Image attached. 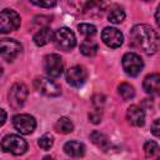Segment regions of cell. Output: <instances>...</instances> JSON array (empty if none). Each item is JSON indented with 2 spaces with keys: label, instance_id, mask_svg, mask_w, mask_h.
Wrapping results in <instances>:
<instances>
[{
  "label": "cell",
  "instance_id": "obj_1",
  "mask_svg": "<svg viewBox=\"0 0 160 160\" xmlns=\"http://www.w3.org/2000/svg\"><path fill=\"white\" fill-rule=\"evenodd\" d=\"M131 42L136 49H140L148 55H152L158 51L159 48V36L158 32L145 24L135 25L130 31Z\"/></svg>",
  "mask_w": 160,
  "mask_h": 160
},
{
  "label": "cell",
  "instance_id": "obj_2",
  "mask_svg": "<svg viewBox=\"0 0 160 160\" xmlns=\"http://www.w3.org/2000/svg\"><path fill=\"white\" fill-rule=\"evenodd\" d=\"M1 149L12 155H22L28 150V142L19 135H6L1 140Z\"/></svg>",
  "mask_w": 160,
  "mask_h": 160
},
{
  "label": "cell",
  "instance_id": "obj_3",
  "mask_svg": "<svg viewBox=\"0 0 160 160\" xmlns=\"http://www.w3.org/2000/svg\"><path fill=\"white\" fill-rule=\"evenodd\" d=\"M52 41L58 49L64 50V51H69L76 45L75 34L68 28L58 29L52 35Z\"/></svg>",
  "mask_w": 160,
  "mask_h": 160
},
{
  "label": "cell",
  "instance_id": "obj_4",
  "mask_svg": "<svg viewBox=\"0 0 160 160\" xmlns=\"http://www.w3.org/2000/svg\"><path fill=\"white\" fill-rule=\"evenodd\" d=\"M20 26V15L11 10L5 9L0 12V32H11L18 30Z\"/></svg>",
  "mask_w": 160,
  "mask_h": 160
},
{
  "label": "cell",
  "instance_id": "obj_5",
  "mask_svg": "<svg viewBox=\"0 0 160 160\" xmlns=\"http://www.w3.org/2000/svg\"><path fill=\"white\" fill-rule=\"evenodd\" d=\"M28 98V88L22 82H16L10 88L9 91V104L12 109L18 110L22 108Z\"/></svg>",
  "mask_w": 160,
  "mask_h": 160
},
{
  "label": "cell",
  "instance_id": "obj_6",
  "mask_svg": "<svg viewBox=\"0 0 160 160\" xmlns=\"http://www.w3.org/2000/svg\"><path fill=\"white\" fill-rule=\"evenodd\" d=\"M121 64H122L125 72L130 76H138L144 68L142 59L135 52H126L122 56Z\"/></svg>",
  "mask_w": 160,
  "mask_h": 160
},
{
  "label": "cell",
  "instance_id": "obj_7",
  "mask_svg": "<svg viewBox=\"0 0 160 160\" xmlns=\"http://www.w3.org/2000/svg\"><path fill=\"white\" fill-rule=\"evenodd\" d=\"M12 125L20 134L29 135L35 130L36 120L34 116L29 114H19L12 118Z\"/></svg>",
  "mask_w": 160,
  "mask_h": 160
},
{
  "label": "cell",
  "instance_id": "obj_8",
  "mask_svg": "<svg viewBox=\"0 0 160 160\" xmlns=\"http://www.w3.org/2000/svg\"><path fill=\"white\" fill-rule=\"evenodd\" d=\"M34 86L39 92H41L42 95H46V96H59L61 94L60 86L55 81H52L50 78L40 76V78L35 79Z\"/></svg>",
  "mask_w": 160,
  "mask_h": 160
},
{
  "label": "cell",
  "instance_id": "obj_9",
  "mask_svg": "<svg viewBox=\"0 0 160 160\" xmlns=\"http://www.w3.org/2000/svg\"><path fill=\"white\" fill-rule=\"evenodd\" d=\"M21 51V44L15 39L0 40V56L6 61H12Z\"/></svg>",
  "mask_w": 160,
  "mask_h": 160
},
{
  "label": "cell",
  "instance_id": "obj_10",
  "mask_svg": "<svg viewBox=\"0 0 160 160\" xmlns=\"http://www.w3.org/2000/svg\"><path fill=\"white\" fill-rule=\"evenodd\" d=\"M62 60L58 54H49L44 58V70L49 78H59L62 72Z\"/></svg>",
  "mask_w": 160,
  "mask_h": 160
},
{
  "label": "cell",
  "instance_id": "obj_11",
  "mask_svg": "<svg viewBox=\"0 0 160 160\" xmlns=\"http://www.w3.org/2000/svg\"><path fill=\"white\" fill-rule=\"evenodd\" d=\"M88 79V71L84 66L75 65L68 69L66 71V80L74 88H80L85 84Z\"/></svg>",
  "mask_w": 160,
  "mask_h": 160
},
{
  "label": "cell",
  "instance_id": "obj_12",
  "mask_svg": "<svg viewBox=\"0 0 160 160\" xmlns=\"http://www.w3.org/2000/svg\"><path fill=\"white\" fill-rule=\"evenodd\" d=\"M101 39L105 42V45H108L111 49H116L119 48L122 41H124V35L120 30H118L116 28H111V26H106L102 32H101Z\"/></svg>",
  "mask_w": 160,
  "mask_h": 160
},
{
  "label": "cell",
  "instance_id": "obj_13",
  "mask_svg": "<svg viewBox=\"0 0 160 160\" xmlns=\"http://www.w3.org/2000/svg\"><path fill=\"white\" fill-rule=\"evenodd\" d=\"M128 121L134 126H141L145 121V112L138 105H131L126 111Z\"/></svg>",
  "mask_w": 160,
  "mask_h": 160
},
{
  "label": "cell",
  "instance_id": "obj_14",
  "mask_svg": "<svg viewBox=\"0 0 160 160\" xmlns=\"http://www.w3.org/2000/svg\"><path fill=\"white\" fill-rule=\"evenodd\" d=\"M142 86H144V90L150 95L159 94V90H160V75L156 74V72L148 75L144 79Z\"/></svg>",
  "mask_w": 160,
  "mask_h": 160
},
{
  "label": "cell",
  "instance_id": "obj_15",
  "mask_svg": "<svg viewBox=\"0 0 160 160\" xmlns=\"http://www.w3.org/2000/svg\"><path fill=\"white\" fill-rule=\"evenodd\" d=\"M64 150L68 155L72 158H80L85 154V146L82 142L79 141H69L64 145Z\"/></svg>",
  "mask_w": 160,
  "mask_h": 160
},
{
  "label": "cell",
  "instance_id": "obj_16",
  "mask_svg": "<svg viewBox=\"0 0 160 160\" xmlns=\"http://www.w3.org/2000/svg\"><path fill=\"white\" fill-rule=\"evenodd\" d=\"M52 35H54V32H52L48 26L41 28V29L34 35V42H35L38 46H44V45H46L49 41L52 40Z\"/></svg>",
  "mask_w": 160,
  "mask_h": 160
},
{
  "label": "cell",
  "instance_id": "obj_17",
  "mask_svg": "<svg viewBox=\"0 0 160 160\" xmlns=\"http://www.w3.org/2000/svg\"><path fill=\"white\" fill-rule=\"evenodd\" d=\"M90 140H91L98 148H100V149H102V150H106V149L109 148V145H110V141H109L108 136L104 135V134L100 132V131H92V132L90 134Z\"/></svg>",
  "mask_w": 160,
  "mask_h": 160
},
{
  "label": "cell",
  "instance_id": "obj_18",
  "mask_svg": "<svg viewBox=\"0 0 160 160\" xmlns=\"http://www.w3.org/2000/svg\"><path fill=\"white\" fill-rule=\"evenodd\" d=\"M98 49H99V46H98L96 41L91 40V39H85V40L81 42V45H80V51H81V54H84V55H86V56H92V55H95L96 51H98Z\"/></svg>",
  "mask_w": 160,
  "mask_h": 160
},
{
  "label": "cell",
  "instance_id": "obj_19",
  "mask_svg": "<svg viewBox=\"0 0 160 160\" xmlns=\"http://www.w3.org/2000/svg\"><path fill=\"white\" fill-rule=\"evenodd\" d=\"M72 129H74V125H72L71 120L65 118V116L60 118L55 124V130L58 132H61V134H69L72 131Z\"/></svg>",
  "mask_w": 160,
  "mask_h": 160
},
{
  "label": "cell",
  "instance_id": "obj_20",
  "mask_svg": "<svg viewBox=\"0 0 160 160\" xmlns=\"http://www.w3.org/2000/svg\"><path fill=\"white\" fill-rule=\"evenodd\" d=\"M108 19H109V21L112 22V24H120V22L125 19V11L122 10V8L115 6V8H112V9L109 11Z\"/></svg>",
  "mask_w": 160,
  "mask_h": 160
},
{
  "label": "cell",
  "instance_id": "obj_21",
  "mask_svg": "<svg viewBox=\"0 0 160 160\" xmlns=\"http://www.w3.org/2000/svg\"><path fill=\"white\" fill-rule=\"evenodd\" d=\"M118 89H119V94L121 95V98L124 100H130L135 96V90H134L132 85H130L128 82H121Z\"/></svg>",
  "mask_w": 160,
  "mask_h": 160
},
{
  "label": "cell",
  "instance_id": "obj_22",
  "mask_svg": "<svg viewBox=\"0 0 160 160\" xmlns=\"http://www.w3.org/2000/svg\"><path fill=\"white\" fill-rule=\"evenodd\" d=\"M38 144H39V146H40L42 150H49V149L52 146V144H54L52 136H51L50 134H45V135H42V136L39 139Z\"/></svg>",
  "mask_w": 160,
  "mask_h": 160
},
{
  "label": "cell",
  "instance_id": "obj_23",
  "mask_svg": "<svg viewBox=\"0 0 160 160\" xmlns=\"http://www.w3.org/2000/svg\"><path fill=\"white\" fill-rule=\"evenodd\" d=\"M159 150V145L155 142V141H146L145 145H144V151H145V155L148 158H151L154 156Z\"/></svg>",
  "mask_w": 160,
  "mask_h": 160
},
{
  "label": "cell",
  "instance_id": "obj_24",
  "mask_svg": "<svg viewBox=\"0 0 160 160\" xmlns=\"http://www.w3.org/2000/svg\"><path fill=\"white\" fill-rule=\"evenodd\" d=\"M78 29L82 35H86V36H92L94 34H96V28L91 24H80Z\"/></svg>",
  "mask_w": 160,
  "mask_h": 160
},
{
  "label": "cell",
  "instance_id": "obj_25",
  "mask_svg": "<svg viewBox=\"0 0 160 160\" xmlns=\"http://www.w3.org/2000/svg\"><path fill=\"white\" fill-rule=\"evenodd\" d=\"M101 118H102V112H101V109H95L94 111H91L89 114V119L91 122L94 124H99L101 121Z\"/></svg>",
  "mask_w": 160,
  "mask_h": 160
},
{
  "label": "cell",
  "instance_id": "obj_26",
  "mask_svg": "<svg viewBox=\"0 0 160 160\" xmlns=\"http://www.w3.org/2000/svg\"><path fill=\"white\" fill-rule=\"evenodd\" d=\"M31 4L38 5V6H42V8H52L56 5V1H36V0H31Z\"/></svg>",
  "mask_w": 160,
  "mask_h": 160
},
{
  "label": "cell",
  "instance_id": "obj_27",
  "mask_svg": "<svg viewBox=\"0 0 160 160\" xmlns=\"http://www.w3.org/2000/svg\"><path fill=\"white\" fill-rule=\"evenodd\" d=\"M92 104L96 106V109H101V106H102V104H104V96L100 95V94L95 95V96L92 98Z\"/></svg>",
  "mask_w": 160,
  "mask_h": 160
},
{
  "label": "cell",
  "instance_id": "obj_28",
  "mask_svg": "<svg viewBox=\"0 0 160 160\" xmlns=\"http://www.w3.org/2000/svg\"><path fill=\"white\" fill-rule=\"evenodd\" d=\"M159 119H156L154 122H152V126H151V131H152V134L158 138L159 136Z\"/></svg>",
  "mask_w": 160,
  "mask_h": 160
},
{
  "label": "cell",
  "instance_id": "obj_29",
  "mask_svg": "<svg viewBox=\"0 0 160 160\" xmlns=\"http://www.w3.org/2000/svg\"><path fill=\"white\" fill-rule=\"evenodd\" d=\"M6 111L4 110V109H0V126L1 125H4V122H5V120H6Z\"/></svg>",
  "mask_w": 160,
  "mask_h": 160
},
{
  "label": "cell",
  "instance_id": "obj_30",
  "mask_svg": "<svg viewBox=\"0 0 160 160\" xmlns=\"http://www.w3.org/2000/svg\"><path fill=\"white\" fill-rule=\"evenodd\" d=\"M159 10H160V6H158V9H156V15H155V21H156L158 25H159Z\"/></svg>",
  "mask_w": 160,
  "mask_h": 160
},
{
  "label": "cell",
  "instance_id": "obj_31",
  "mask_svg": "<svg viewBox=\"0 0 160 160\" xmlns=\"http://www.w3.org/2000/svg\"><path fill=\"white\" fill-rule=\"evenodd\" d=\"M42 160H54V159H52L51 156H45V158H44Z\"/></svg>",
  "mask_w": 160,
  "mask_h": 160
},
{
  "label": "cell",
  "instance_id": "obj_32",
  "mask_svg": "<svg viewBox=\"0 0 160 160\" xmlns=\"http://www.w3.org/2000/svg\"><path fill=\"white\" fill-rule=\"evenodd\" d=\"M2 75V68H1V65H0V76Z\"/></svg>",
  "mask_w": 160,
  "mask_h": 160
}]
</instances>
